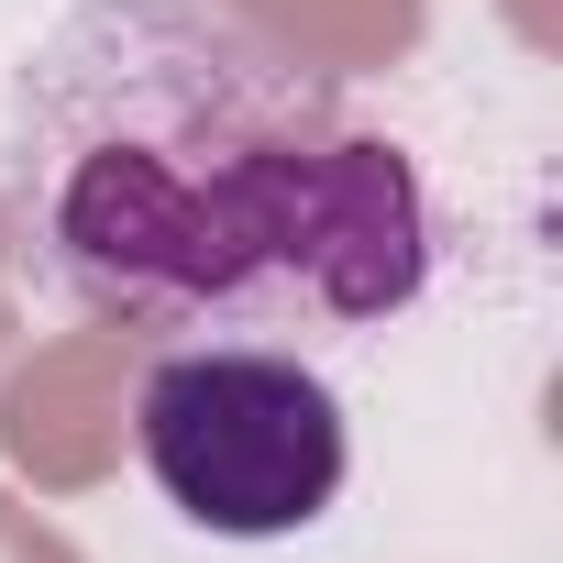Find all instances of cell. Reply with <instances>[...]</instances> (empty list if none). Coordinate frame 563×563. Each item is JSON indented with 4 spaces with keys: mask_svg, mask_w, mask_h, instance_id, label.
<instances>
[{
    "mask_svg": "<svg viewBox=\"0 0 563 563\" xmlns=\"http://www.w3.org/2000/svg\"><path fill=\"white\" fill-rule=\"evenodd\" d=\"M0 199L45 288L144 354L354 343L431 288L420 166L232 0H67L0 111Z\"/></svg>",
    "mask_w": 563,
    "mask_h": 563,
    "instance_id": "6da1fadb",
    "label": "cell"
},
{
    "mask_svg": "<svg viewBox=\"0 0 563 563\" xmlns=\"http://www.w3.org/2000/svg\"><path fill=\"white\" fill-rule=\"evenodd\" d=\"M155 497L210 541H288L343 497V398L299 343H177L133 398Z\"/></svg>",
    "mask_w": 563,
    "mask_h": 563,
    "instance_id": "7a4b0ae2",
    "label": "cell"
}]
</instances>
